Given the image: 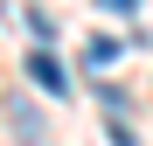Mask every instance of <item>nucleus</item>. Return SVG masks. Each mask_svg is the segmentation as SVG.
<instances>
[{
	"label": "nucleus",
	"instance_id": "3",
	"mask_svg": "<svg viewBox=\"0 0 153 146\" xmlns=\"http://www.w3.org/2000/svg\"><path fill=\"white\" fill-rule=\"evenodd\" d=\"M14 125H21V132H35V139H42V118H35V104H28V97H14Z\"/></svg>",
	"mask_w": 153,
	"mask_h": 146
},
{
	"label": "nucleus",
	"instance_id": "1",
	"mask_svg": "<svg viewBox=\"0 0 153 146\" xmlns=\"http://www.w3.org/2000/svg\"><path fill=\"white\" fill-rule=\"evenodd\" d=\"M28 77H35V84H42L49 97H63V90H70V84H63V63L49 56V49H42V56H28Z\"/></svg>",
	"mask_w": 153,
	"mask_h": 146
},
{
	"label": "nucleus",
	"instance_id": "2",
	"mask_svg": "<svg viewBox=\"0 0 153 146\" xmlns=\"http://www.w3.org/2000/svg\"><path fill=\"white\" fill-rule=\"evenodd\" d=\"M111 56H118V42H111V35H91V49H84V63H97V70H105Z\"/></svg>",
	"mask_w": 153,
	"mask_h": 146
},
{
	"label": "nucleus",
	"instance_id": "4",
	"mask_svg": "<svg viewBox=\"0 0 153 146\" xmlns=\"http://www.w3.org/2000/svg\"><path fill=\"white\" fill-rule=\"evenodd\" d=\"M105 7H139V0H105Z\"/></svg>",
	"mask_w": 153,
	"mask_h": 146
}]
</instances>
